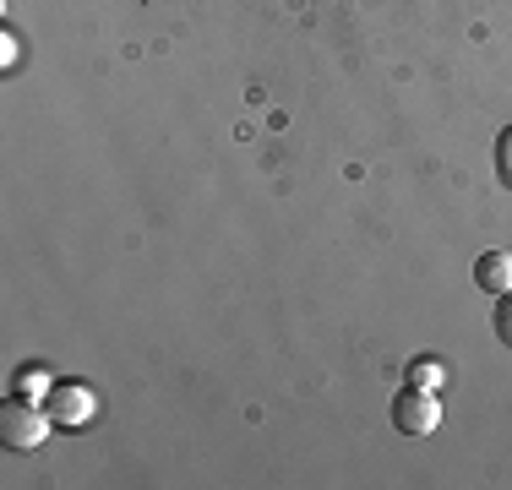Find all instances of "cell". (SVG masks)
I'll use <instances>...</instances> for the list:
<instances>
[{
    "mask_svg": "<svg viewBox=\"0 0 512 490\" xmlns=\"http://www.w3.org/2000/svg\"><path fill=\"white\" fill-rule=\"evenodd\" d=\"M496 175H502L507 186H512V126L502 131V137H496Z\"/></svg>",
    "mask_w": 512,
    "mask_h": 490,
    "instance_id": "ba28073f",
    "label": "cell"
},
{
    "mask_svg": "<svg viewBox=\"0 0 512 490\" xmlns=\"http://www.w3.org/2000/svg\"><path fill=\"white\" fill-rule=\"evenodd\" d=\"M474 284H480L485 294H512V256L507 251H485L480 262H474Z\"/></svg>",
    "mask_w": 512,
    "mask_h": 490,
    "instance_id": "277c9868",
    "label": "cell"
},
{
    "mask_svg": "<svg viewBox=\"0 0 512 490\" xmlns=\"http://www.w3.org/2000/svg\"><path fill=\"white\" fill-rule=\"evenodd\" d=\"M393 425H398V436H431L436 425H442V398H436L431 387H404L393 398Z\"/></svg>",
    "mask_w": 512,
    "mask_h": 490,
    "instance_id": "7a4b0ae2",
    "label": "cell"
},
{
    "mask_svg": "<svg viewBox=\"0 0 512 490\" xmlns=\"http://www.w3.org/2000/svg\"><path fill=\"white\" fill-rule=\"evenodd\" d=\"M50 409H39V403L28 398H6L0 403V441H6L11 452H33L50 441Z\"/></svg>",
    "mask_w": 512,
    "mask_h": 490,
    "instance_id": "6da1fadb",
    "label": "cell"
},
{
    "mask_svg": "<svg viewBox=\"0 0 512 490\" xmlns=\"http://www.w3.org/2000/svg\"><path fill=\"white\" fill-rule=\"evenodd\" d=\"M44 409H50L55 425H82V420H93V392L82 382H55V392L44 398Z\"/></svg>",
    "mask_w": 512,
    "mask_h": 490,
    "instance_id": "3957f363",
    "label": "cell"
},
{
    "mask_svg": "<svg viewBox=\"0 0 512 490\" xmlns=\"http://www.w3.org/2000/svg\"><path fill=\"white\" fill-rule=\"evenodd\" d=\"M491 327H496V338H502L507 349H512V294H502V300H496V316H491Z\"/></svg>",
    "mask_w": 512,
    "mask_h": 490,
    "instance_id": "52a82bcc",
    "label": "cell"
},
{
    "mask_svg": "<svg viewBox=\"0 0 512 490\" xmlns=\"http://www.w3.org/2000/svg\"><path fill=\"white\" fill-rule=\"evenodd\" d=\"M409 382H414V387H431V392H442L447 371H442L436 360H414V365H409Z\"/></svg>",
    "mask_w": 512,
    "mask_h": 490,
    "instance_id": "8992f818",
    "label": "cell"
},
{
    "mask_svg": "<svg viewBox=\"0 0 512 490\" xmlns=\"http://www.w3.org/2000/svg\"><path fill=\"white\" fill-rule=\"evenodd\" d=\"M11 392H17V398H28V403H44L55 392V382H50V371H44V365H22L17 382H11Z\"/></svg>",
    "mask_w": 512,
    "mask_h": 490,
    "instance_id": "5b68a950",
    "label": "cell"
}]
</instances>
